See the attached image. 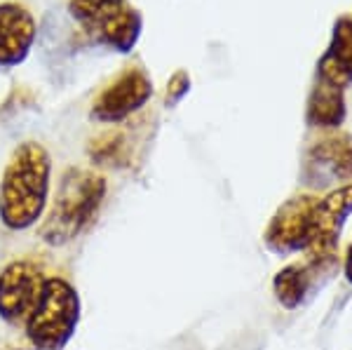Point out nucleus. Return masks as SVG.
Here are the masks:
<instances>
[{"label":"nucleus","mask_w":352,"mask_h":350,"mask_svg":"<svg viewBox=\"0 0 352 350\" xmlns=\"http://www.w3.org/2000/svg\"><path fill=\"white\" fill-rule=\"evenodd\" d=\"M52 160L38 141H24L12 151L0 179V219L10 230L38 223L50 200Z\"/></svg>","instance_id":"1"},{"label":"nucleus","mask_w":352,"mask_h":350,"mask_svg":"<svg viewBox=\"0 0 352 350\" xmlns=\"http://www.w3.org/2000/svg\"><path fill=\"white\" fill-rule=\"evenodd\" d=\"M106 197V179L89 169H68L61 177L52 210L45 219L41 235L50 245H66L82 233L99 212Z\"/></svg>","instance_id":"2"},{"label":"nucleus","mask_w":352,"mask_h":350,"mask_svg":"<svg viewBox=\"0 0 352 350\" xmlns=\"http://www.w3.org/2000/svg\"><path fill=\"white\" fill-rule=\"evenodd\" d=\"M80 320V296L64 278H47L43 294L26 320V336L38 350H61Z\"/></svg>","instance_id":"3"},{"label":"nucleus","mask_w":352,"mask_h":350,"mask_svg":"<svg viewBox=\"0 0 352 350\" xmlns=\"http://www.w3.org/2000/svg\"><path fill=\"white\" fill-rule=\"evenodd\" d=\"M68 14L96 45L129 54L144 31V17L127 0H68Z\"/></svg>","instance_id":"4"},{"label":"nucleus","mask_w":352,"mask_h":350,"mask_svg":"<svg viewBox=\"0 0 352 350\" xmlns=\"http://www.w3.org/2000/svg\"><path fill=\"white\" fill-rule=\"evenodd\" d=\"M320 197L315 195H294L280 210L272 214L268 228L263 233L265 247L277 256L305 252L312 240V214Z\"/></svg>","instance_id":"5"},{"label":"nucleus","mask_w":352,"mask_h":350,"mask_svg":"<svg viewBox=\"0 0 352 350\" xmlns=\"http://www.w3.org/2000/svg\"><path fill=\"white\" fill-rule=\"evenodd\" d=\"M153 97V80L141 66H129L113 80L92 104V120L122 122L141 111Z\"/></svg>","instance_id":"6"},{"label":"nucleus","mask_w":352,"mask_h":350,"mask_svg":"<svg viewBox=\"0 0 352 350\" xmlns=\"http://www.w3.org/2000/svg\"><path fill=\"white\" fill-rule=\"evenodd\" d=\"M45 275L33 261H12L0 273V318L10 325H26L43 294Z\"/></svg>","instance_id":"7"},{"label":"nucleus","mask_w":352,"mask_h":350,"mask_svg":"<svg viewBox=\"0 0 352 350\" xmlns=\"http://www.w3.org/2000/svg\"><path fill=\"white\" fill-rule=\"evenodd\" d=\"M305 186L315 190H327L333 184L352 179V137L333 134L324 137L308 149L300 172Z\"/></svg>","instance_id":"8"},{"label":"nucleus","mask_w":352,"mask_h":350,"mask_svg":"<svg viewBox=\"0 0 352 350\" xmlns=\"http://www.w3.org/2000/svg\"><path fill=\"white\" fill-rule=\"evenodd\" d=\"M352 214V182L338 186L329 195L320 197L312 214V240L305 250V256L315 259H338V242L343 226Z\"/></svg>","instance_id":"9"},{"label":"nucleus","mask_w":352,"mask_h":350,"mask_svg":"<svg viewBox=\"0 0 352 350\" xmlns=\"http://www.w3.org/2000/svg\"><path fill=\"white\" fill-rule=\"evenodd\" d=\"M338 259H315L305 256L300 263H289L275 275L272 280V292H275L277 301L282 303L287 310L298 308L300 303L308 298L317 287H322L324 282L336 273Z\"/></svg>","instance_id":"10"},{"label":"nucleus","mask_w":352,"mask_h":350,"mask_svg":"<svg viewBox=\"0 0 352 350\" xmlns=\"http://www.w3.org/2000/svg\"><path fill=\"white\" fill-rule=\"evenodd\" d=\"M38 26L31 10L21 3H0V69H14L31 54Z\"/></svg>","instance_id":"11"},{"label":"nucleus","mask_w":352,"mask_h":350,"mask_svg":"<svg viewBox=\"0 0 352 350\" xmlns=\"http://www.w3.org/2000/svg\"><path fill=\"white\" fill-rule=\"evenodd\" d=\"M320 80L345 89L352 85V17H338L324 54L317 61Z\"/></svg>","instance_id":"12"},{"label":"nucleus","mask_w":352,"mask_h":350,"mask_svg":"<svg viewBox=\"0 0 352 350\" xmlns=\"http://www.w3.org/2000/svg\"><path fill=\"white\" fill-rule=\"evenodd\" d=\"M345 89L315 78L305 106V122L317 129H336L345 122Z\"/></svg>","instance_id":"13"},{"label":"nucleus","mask_w":352,"mask_h":350,"mask_svg":"<svg viewBox=\"0 0 352 350\" xmlns=\"http://www.w3.org/2000/svg\"><path fill=\"white\" fill-rule=\"evenodd\" d=\"M188 92H190V76H188V71L179 69V71H176L174 76L167 80L164 104H167L169 109H174V106H179L181 101H184V97H186Z\"/></svg>","instance_id":"14"},{"label":"nucleus","mask_w":352,"mask_h":350,"mask_svg":"<svg viewBox=\"0 0 352 350\" xmlns=\"http://www.w3.org/2000/svg\"><path fill=\"white\" fill-rule=\"evenodd\" d=\"M343 273H345V278H348V282H350V285H352V242H350L348 252H345V263H343Z\"/></svg>","instance_id":"15"}]
</instances>
